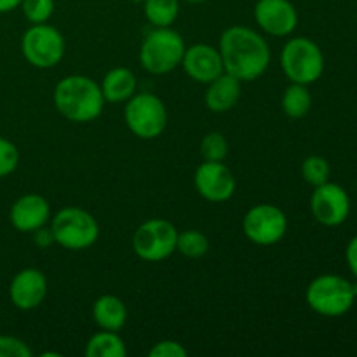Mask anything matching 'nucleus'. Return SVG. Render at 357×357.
I'll return each instance as SVG.
<instances>
[{"mask_svg": "<svg viewBox=\"0 0 357 357\" xmlns=\"http://www.w3.org/2000/svg\"><path fill=\"white\" fill-rule=\"evenodd\" d=\"M241 98V80L230 73L223 72L208 84L204 101L206 107L215 114H225L232 110Z\"/></svg>", "mask_w": 357, "mask_h": 357, "instance_id": "17", "label": "nucleus"}, {"mask_svg": "<svg viewBox=\"0 0 357 357\" xmlns=\"http://www.w3.org/2000/svg\"><path fill=\"white\" fill-rule=\"evenodd\" d=\"M20 7L31 24L47 23L54 14V0H23Z\"/></svg>", "mask_w": 357, "mask_h": 357, "instance_id": "26", "label": "nucleus"}, {"mask_svg": "<svg viewBox=\"0 0 357 357\" xmlns=\"http://www.w3.org/2000/svg\"><path fill=\"white\" fill-rule=\"evenodd\" d=\"M54 107L66 121L86 122L96 121L105 107V98L100 84L86 75H68L54 87Z\"/></svg>", "mask_w": 357, "mask_h": 357, "instance_id": "2", "label": "nucleus"}, {"mask_svg": "<svg viewBox=\"0 0 357 357\" xmlns=\"http://www.w3.org/2000/svg\"><path fill=\"white\" fill-rule=\"evenodd\" d=\"M93 319L101 330L121 331L128 321L126 303L115 295H101L93 305Z\"/></svg>", "mask_w": 357, "mask_h": 357, "instance_id": "19", "label": "nucleus"}, {"mask_svg": "<svg viewBox=\"0 0 357 357\" xmlns=\"http://www.w3.org/2000/svg\"><path fill=\"white\" fill-rule=\"evenodd\" d=\"M281 68L291 82L309 86L323 75V51L307 37L289 38L281 51Z\"/></svg>", "mask_w": 357, "mask_h": 357, "instance_id": "6", "label": "nucleus"}, {"mask_svg": "<svg viewBox=\"0 0 357 357\" xmlns=\"http://www.w3.org/2000/svg\"><path fill=\"white\" fill-rule=\"evenodd\" d=\"M149 356L152 357H187L188 352L180 342L162 340L150 349Z\"/></svg>", "mask_w": 357, "mask_h": 357, "instance_id": "29", "label": "nucleus"}, {"mask_svg": "<svg viewBox=\"0 0 357 357\" xmlns=\"http://www.w3.org/2000/svg\"><path fill=\"white\" fill-rule=\"evenodd\" d=\"M244 236L258 246L278 244L288 232L284 211L274 204H257L244 215Z\"/></svg>", "mask_w": 357, "mask_h": 357, "instance_id": "10", "label": "nucleus"}, {"mask_svg": "<svg viewBox=\"0 0 357 357\" xmlns=\"http://www.w3.org/2000/svg\"><path fill=\"white\" fill-rule=\"evenodd\" d=\"M23 0H0V14H6V13H13L14 9L21 6Z\"/></svg>", "mask_w": 357, "mask_h": 357, "instance_id": "32", "label": "nucleus"}, {"mask_svg": "<svg viewBox=\"0 0 357 357\" xmlns=\"http://www.w3.org/2000/svg\"><path fill=\"white\" fill-rule=\"evenodd\" d=\"M281 107L282 112L286 114V117L295 119V121L305 117L310 112V107H312V96H310L307 86L291 82V86H288L284 89Z\"/></svg>", "mask_w": 357, "mask_h": 357, "instance_id": "21", "label": "nucleus"}, {"mask_svg": "<svg viewBox=\"0 0 357 357\" xmlns=\"http://www.w3.org/2000/svg\"><path fill=\"white\" fill-rule=\"evenodd\" d=\"M124 119L129 131L138 138H159L167 126L166 105L152 93H136L126 101Z\"/></svg>", "mask_w": 357, "mask_h": 357, "instance_id": "7", "label": "nucleus"}, {"mask_svg": "<svg viewBox=\"0 0 357 357\" xmlns=\"http://www.w3.org/2000/svg\"><path fill=\"white\" fill-rule=\"evenodd\" d=\"M87 357H126L128 349H126L124 340L119 337V331L101 330L100 333H94L86 344Z\"/></svg>", "mask_w": 357, "mask_h": 357, "instance_id": "20", "label": "nucleus"}, {"mask_svg": "<svg viewBox=\"0 0 357 357\" xmlns=\"http://www.w3.org/2000/svg\"><path fill=\"white\" fill-rule=\"evenodd\" d=\"M33 239H35V243H37V246H40V248H47L49 244L54 243V239H52L51 229L45 230L44 227H40L38 230H35Z\"/></svg>", "mask_w": 357, "mask_h": 357, "instance_id": "31", "label": "nucleus"}, {"mask_svg": "<svg viewBox=\"0 0 357 357\" xmlns=\"http://www.w3.org/2000/svg\"><path fill=\"white\" fill-rule=\"evenodd\" d=\"M220 56L227 73L241 82H251L267 72L271 65V47L253 28L234 24L220 37Z\"/></svg>", "mask_w": 357, "mask_h": 357, "instance_id": "1", "label": "nucleus"}, {"mask_svg": "<svg viewBox=\"0 0 357 357\" xmlns=\"http://www.w3.org/2000/svg\"><path fill=\"white\" fill-rule=\"evenodd\" d=\"M101 93H103L105 101L108 103H122L128 101L136 94V87H138V80H136L135 73L124 66H117L112 68L107 75L103 77V82L100 84Z\"/></svg>", "mask_w": 357, "mask_h": 357, "instance_id": "18", "label": "nucleus"}, {"mask_svg": "<svg viewBox=\"0 0 357 357\" xmlns=\"http://www.w3.org/2000/svg\"><path fill=\"white\" fill-rule=\"evenodd\" d=\"M143 13L152 26H171L180 14V0H145Z\"/></svg>", "mask_w": 357, "mask_h": 357, "instance_id": "22", "label": "nucleus"}, {"mask_svg": "<svg viewBox=\"0 0 357 357\" xmlns=\"http://www.w3.org/2000/svg\"><path fill=\"white\" fill-rule=\"evenodd\" d=\"M131 2H135V3H143V2H145V0H131Z\"/></svg>", "mask_w": 357, "mask_h": 357, "instance_id": "34", "label": "nucleus"}, {"mask_svg": "<svg viewBox=\"0 0 357 357\" xmlns=\"http://www.w3.org/2000/svg\"><path fill=\"white\" fill-rule=\"evenodd\" d=\"M185 2H190V3H201V2H204V0H185Z\"/></svg>", "mask_w": 357, "mask_h": 357, "instance_id": "33", "label": "nucleus"}, {"mask_svg": "<svg viewBox=\"0 0 357 357\" xmlns=\"http://www.w3.org/2000/svg\"><path fill=\"white\" fill-rule=\"evenodd\" d=\"M194 183L199 195L209 202H225L236 194V176L223 162L204 160L195 169Z\"/></svg>", "mask_w": 357, "mask_h": 357, "instance_id": "12", "label": "nucleus"}, {"mask_svg": "<svg viewBox=\"0 0 357 357\" xmlns=\"http://www.w3.org/2000/svg\"><path fill=\"white\" fill-rule=\"evenodd\" d=\"M52 239L70 251L89 250L100 237V225L89 211L75 206L59 209L52 218Z\"/></svg>", "mask_w": 357, "mask_h": 357, "instance_id": "4", "label": "nucleus"}, {"mask_svg": "<svg viewBox=\"0 0 357 357\" xmlns=\"http://www.w3.org/2000/svg\"><path fill=\"white\" fill-rule=\"evenodd\" d=\"M331 167L324 157L321 155H310L303 160L302 164V176L312 187H319V185L330 181Z\"/></svg>", "mask_w": 357, "mask_h": 357, "instance_id": "24", "label": "nucleus"}, {"mask_svg": "<svg viewBox=\"0 0 357 357\" xmlns=\"http://www.w3.org/2000/svg\"><path fill=\"white\" fill-rule=\"evenodd\" d=\"M66 51V44L58 28L47 23L31 24L21 38V52L35 68L47 70L58 65Z\"/></svg>", "mask_w": 357, "mask_h": 357, "instance_id": "8", "label": "nucleus"}, {"mask_svg": "<svg viewBox=\"0 0 357 357\" xmlns=\"http://www.w3.org/2000/svg\"><path fill=\"white\" fill-rule=\"evenodd\" d=\"M201 155L204 160L223 162L229 153V142L222 132H209L201 139Z\"/></svg>", "mask_w": 357, "mask_h": 357, "instance_id": "25", "label": "nucleus"}, {"mask_svg": "<svg viewBox=\"0 0 357 357\" xmlns=\"http://www.w3.org/2000/svg\"><path fill=\"white\" fill-rule=\"evenodd\" d=\"M209 250V241L201 230H183L178 234L176 251L190 260H199L204 257Z\"/></svg>", "mask_w": 357, "mask_h": 357, "instance_id": "23", "label": "nucleus"}, {"mask_svg": "<svg viewBox=\"0 0 357 357\" xmlns=\"http://www.w3.org/2000/svg\"><path fill=\"white\" fill-rule=\"evenodd\" d=\"M255 21L272 37H288L298 24V13L289 0H258Z\"/></svg>", "mask_w": 357, "mask_h": 357, "instance_id": "13", "label": "nucleus"}, {"mask_svg": "<svg viewBox=\"0 0 357 357\" xmlns=\"http://www.w3.org/2000/svg\"><path fill=\"white\" fill-rule=\"evenodd\" d=\"M181 66L185 73L199 84H209L225 72L220 51L209 44H194L185 49Z\"/></svg>", "mask_w": 357, "mask_h": 357, "instance_id": "15", "label": "nucleus"}, {"mask_svg": "<svg viewBox=\"0 0 357 357\" xmlns=\"http://www.w3.org/2000/svg\"><path fill=\"white\" fill-rule=\"evenodd\" d=\"M33 352L26 342L10 335H0V357H31Z\"/></svg>", "mask_w": 357, "mask_h": 357, "instance_id": "28", "label": "nucleus"}, {"mask_svg": "<svg viewBox=\"0 0 357 357\" xmlns=\"http://www.w3.org/2000/svg\"><path fill=\"white\" fill-rule=\"evenodd\" d=\"M310 211L321 225L338 227L349 218L351 199L344 187L326 181L319 187H314L310 195Z\"/></svg>", "mask_w": 357, "mask_h": 357, "instance_id": "11", "label": "nucleus"}, {"mask_svg": "<svg viewBox=\"0 0 357 357\" xmlns=\"http://www.w3.org/2000/svg\"><path fill=\"white\" fill-rule=\"evenodd\" d=\"M47 295V279L38 268H23L13 278L9 286L10 302L20 310H33Z\"/></svg>", "mask_w": 357, "mask_h": 357, "instance_id": "14", "label": "nucleus"}, {"mask_svg": "<svg viewBox=\"0 0 357 357\" xmlns=\"http://www.w3.org/2000/svg\"><path fill=\"white\" fill-rule=\"evenodd\" d=\"M345 260H347L349 268H351V272L357 279V236L352 237L351 243L347 244V250H345Z\"/></svg>", "mask_w": 357, "mask_h": 357, "instance_id": "30", "label": "nucleus"}, {"mask_svg": "<svg viewBox=\"0 0 357 357\" xmlns=\"http://www.w3.org/2000/svg\"><path fill=\"white\" fill-rule=\"evenodd\" d=\"M9 220L17 232L33 234L51 220V206L47 199L38 194L21 195L10 208Z\"/></svg>", "mask_w": 357, "mask_h": 357, "instance_id": "16", "label": "nucleus"}, {"mask_svg": "<svg viewBox=\"0 0 357 357\" xmlns=\"http://www.w3.org/2000/svg\"><path fill=\"white\" fill-rule=\"evenodd\" d=\"M183 38L171 26L155 28L143 38L139 47V63L152 75H166L173 72L185 54Z\"/></svg>", "mask_w": 357, "mask_h": 357, "instance_id": "3", "label": "nucleus"}, {"mask_svg": "<svg viewBox=\"0 0 357 357\" xmlns=\"http://www.w3.org/2000/svg\"><path fill=\"white\" fill-rule=\"evenodd\" d=\"M20 164V152L17 146L9 139L0 136V178H6L16 171Z\"/></svg>", "mask_w": 357, "mask_h": 357, "instance_id": "27", "label": "nucleus"}, {"mask_svg": "<svg viewBox=\"0 0 357 357\" xmlns=\"http://www.w3.org/2000/svg\"><path fill=\"white\" fill-rule=\"evenodd\" d=\"M357 295L352 282L342 275L324 274L314 279L305 291L310 309L324 317H340L354 305Z\"/></svg>", "mask_w": 357, "mask_h": 357, "instance_id": "5", "label": "nucleus"}, {"mask_svg": "<svg viewBox=\"0 0 357 357\" xmlns=\"http://www.w3.org/2000/svg\"><path fill=\"white\" fill-rule=\"evenodd\" d=\"M178 230L164 218H150L136 229L132 236V250L145 261H164L176 251Z\"/></svg>", "mask_w": 357, "mask_h": 357, "instance_id": "9", "label": "nucleus"}]
</instances>
